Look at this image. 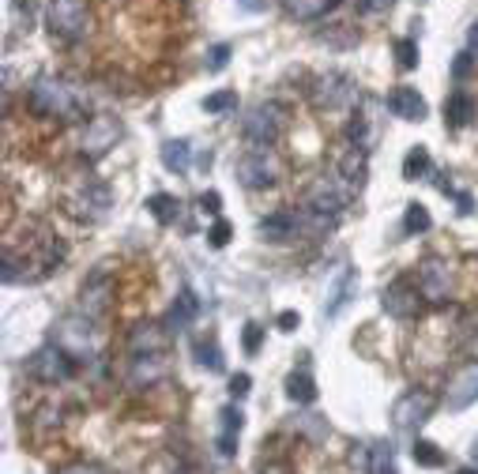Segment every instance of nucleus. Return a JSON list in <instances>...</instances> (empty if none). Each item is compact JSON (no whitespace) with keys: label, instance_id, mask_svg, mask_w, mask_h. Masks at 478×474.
Returning a JSON list of instances; mask_svg holds the SVG:
<instances>
[{"label":"nucleus","instance_id":"1","mask_svg":"<svg viewBox=\"0 0 478 474\" xmlns=\"http://www.w3.org/2000/svg\"><path fill=\"white\" fill-rule=\"evenodd\" d=\"M30 109L38 117H53V121H76L80 117V98L64 80L57 76H38L30 83V95H27Z\"/></svg>","mask_w":478,"mask_h":474},{"label":"nucleus","instance_id":"2","mask_svg":"<svg viewBox=\"0 0 478 474\" xmlns=\"http://www.w3.org/2000/svg\"><path fill=\"white\" fill-rule=\"evenodd\" d=\"M53 343L61 346V351H68L76 361H87L90 354H95V343H98V332H95V317L87 313H68L57 320V327H53Z\"/></svg>","mask_w":478,"mask_h":474},{"label":"nucleus","instance_id":"3","mask_svg":"<svg viewBox=\"0 0 478 474\" xmlns=\"http://www.w3.org/2000/svg\"><path fill=\"white\" fill-rule=\"evenodd\" d=\"M283 129H286V114L279 102H256L242 121V132L252 148H275L283 140Z\"/></svg>","mask_w":478,"mask_h":474},{"label":"nucleus","instance_id":"4","mask_svg":"<svg viewBox=\"0 0 478 474\" xmlns=\"http://www.w3.org/2000/svg\"><path fill=\"white\" fill-rule=\"evenodd\" d=\"M46 23L53 30V38L61 42H80L90 27L87 0H49L46 4Z\"/></svg>","mask_w":478,"mask_h":474},{"label":"nucleus","instance_id":"5","mask_svg":"<svg viewBox=\"0 0 478 474\" xmlns=\"http://www.w3.org/2000/svg\"><path fill=\"white\" fill-rule=\"evenodd\" d=\"M433 411H437V395L426 392V388H411L392 403V426L399 433H418L422 426L430 422Z\"/></svg>","mask_w":478,"mask_h":474},{"label":"nucleus","instance_id":"6","mask_svg":"<svg viewBox=\"0 0 478 474\" xmlns=\"http://www.w3.org/2000/svg\"><path fill=\"white\" fill-rule=\"evenodd\" d=\"M27 373L34 380H42V385H64V380H72V373H76V358L68 351H61L57 343H46L30 354Z\"/></svg>","mask_w":478,"mask_h":474},{"label":"nucleus","instance_id":"7","mask_svg":"<svg viewBox=\"0 0 478 474\" xmlns=\"http://www.w3.org/2000/svg\"><path fill=\"white\" fill-rule=\"evenodd\" d=\"M237 181L252 192H264L279 181V162H275L271 148H249L242 158H237Z\"/></svg>","mask_w":478,"mask_h":474},{"label":"nucleus","instance_id":"8","mask_svg":"<svg viewBox=\"0 0 478 474\" xmlns=\"http://www.w3.org/2000/svg\"><path fill=\"white\" fill-rule=\"evenodd\" d=\"M354 80L351 76H343V72H324V76L312 80L309 87V98L312 106L320 109V114H332V109H343L346 102H354Z\"/></svg>","mask_w":478,"mask_h":474},{"label":"nucleus","instance_id":"9","mask_svg":"<svg viewBox=\"0 0 478 474\" xmlns=\"http://www.w3.org/2000/svg\"><path fill=\"white\" fill-rule=\"evenodd\" d=\"M117 140H121V121L109 117V114H98V117L87 121V132L80 140V155L87 162H98L109 155V148H117Z\"/></svg>","mask_w":478,"mask_h":474},{"label":"nucleus","instance_id":"10","mask_svg":"<svg viewBox=\"0 0 478 474\" xmlns=\"http://www.w3.org/2000/svg\"><path fill=\"white\" fill-rule=\"evenodd\" d=\"M114 264H98L95 271L87 275V283H83V290H80V313H87V317H102L106 309H109V298H114V271H109Z\"/></svg>","mask_w":478,"mask_h":474},{"label":"nucleus","instance_id":"11","mask_svg":"<svg viewBox=\"0 0 478 474\" xmlns=\"http://www.w3.org/2000/svg\"><path fill=\"white\" fill-rule=\"evenodd\" d=\"M68 207L76 211L83 223H102L109 215V207H114V192H109V185H102V181H87V185H80L72 192Z\"/></svg>","mask_w":478,"mask_h":474},{"label":"nucleus","instance_id":"12","mask_svg":"<svg viewBox=\"0 0 478 474\" xmlns=\"http://www.w3.org/2000/svg\"><path fill=\"white\" fill-rule=\"evenodd\" d=\"M418 290L433 305H445L452 298V267L437 257H426L418 264Z\"/></svg>","mask_w":478,"mask_h":474},{"label":"nucleus","instance_id":"13","mask_svg":"<svg viewBox=\"0 0 478 474\" xmlns=\"http://www.w3.org/2000/svg\"><path fill=\"white\" fill-rule=\"evenodd\" d=\"M422 290L411 283V279H396V283H388L380 290V309L388 317H396V320H414L418 317V309H422Z\"/></svg>","mask_w":478,"mask_h":474},{"label":"nucleus","instance_id":"14","mask_svg":"<svg viewBox=\"0 0 478 474\" xmlns=\"http://www.w3.org/2000/svg\"><path fill=\"white\" fill-rule=\"evenodd\" d=\"M346 199H351V189L339 185V181H332V177H320V181H312V189L305 196V207L317 211V215H328V218H339L346 211Z\"/></svg>","mask_w":478,"mask_h":474},{"label":"nucleus","instance_id":"15","mask_svg":"<svg viewBox=\"0 0 478 474\" xmlns=\"http://www.w3.org/2000/svg\"><path fill=\"white\" fill-rule=\"evenodd\" d=\"M445 403H448V411H467L471 403H478V361H467V366H459L452 373Z\"/></svg>","mask_w":478,"mask_h":474},{"label":"nucleus","instance_id":"16","mask_svg":"<svg viewBox=\"0 0 478 474\" xmlns=\"http://www.w3.org/2000/svg\"><path fill=\"white\" fill-rule=\"evenodd\" d=\"M260 237L264 241H271V245H283V241H294V237L302 233V223H298V211H290V207H283V211H275V215H268V218H260Z\"/></svg>","mask_w":478,"mask_h":474},{"label":"nucleus","instance_id":"17","mask_svg":"<svg viewBox=\"0 0 478 474\" xmlns=\"http://www.w3.org/2000/svg\"><path fill=\"white\" fill-rule=\"evenodd\" d=\"M388 109L399 121H426L430 117V102L422 98L414 87H396L388 95Z\"/></svg>","mask_w":478,"mask_h":474},{"label":"nucleus","instance_id":"18","mask_svg":"<svg viewBox=\"0 0 478 474\" xmlns=\"http://www.w3.org/2000/svg\"><path fill=\"white\" fill-rule=\"evenodd\" d=\"M166 351V332L155 320H143L128 332V354H162Z\"/></svg>","mask_w":478,"mask_h":474},{"label":"nucleus","instance_id":"19","mask_svg":"<svg viewBox=\"0 0 478 474\" xmlns=\"http://www.w3.org/2000/svg\"><path fill=\"white\" fill-rule=\"evenodd\" d=\"M242 429H245V414H242V407H223V414H218V455H237V436H242Z\"/></svg>","mask_w":478,"mask_h":474},{"label":"nucleus","instance_id":"20","mask_svg":"<svg viewBox=\"0 0 478 474\" xmlns=\"http://www.w3.org/2000/svg\"><path fill=\"white\" fill-rule=\"evenodd\" d=\"M162 377H166L162 354H132V366H128V385L132 388H151Z\"/></svg>","mask_w":478,"mask_h":474},{"label":"nucleus","instance_id":"21","mask_svg":"<svg viewBox=\"0 0 478 474\" xmlns=\"http://www.w3.org/2000/svg\"><path fill=\"white\" fill-rule=\"evenodd\" d=\"M354 290H358V271H354L351 264H343L339 279H336V286H332V294H328V305H324V313H328V317H339L343 309L354 301Z\"/></svg>","mask_w":478,"mask_h":474},{"label":"nucleus","instance_id":"22","mask_svg":"<svg viewBox=\"0 0 478 474\" xmlns=\"http://www.w3.org/2000/svg\"><path fill=\"white\" fill-rule=\"evenodd\" d=\"M339 177L343 185L351 192H362L365 189V177H370V158H365V148H351L339 162Z\"/></svg>","mask_w":478,"mask_h":474},{"label":"nucleus","instance_id":"23","mask_svg":"<svg viewBox=\"0 0 478 474\" xmlns=\"http://www.w3.org/2000/svg\"><path fill=\"white\" fill-rule=\"evenodd\" d=\"M196 313H200V298L192 294L189 286H181L177 301L170 305V313H166V327H170V332H185V327L196 320Z\"/></svg>","mask_w":478,"mask_h":474},{"label":"nucleus","instance_id":"24","mask_svg":"<svg viewBox=\"0 0 478 474\" xmlns=\"http://www.w3.org/2000/svg\"><path fill=\"white\" fill-rule=\"evenodd\" d=\"M343 0H283V12L298 23H312V20H324L328 12H336Z\"/></svg>","mask_w":478,"mask_h":474},{"label":"nucleus","instance_id":"25","mask_svg":"<svg viewBox=\"0 0 478 474\" xmlns=\"http://www.w3.org/2000/svg\"><path fill=\"white\" fill-rule=\"evenodd\" d=\"M474 117H478V102L467 95V90H456V95L445 102V124L448 129H467Z\"/></svg>","mask_w":478,"mask_h":474},{"label":"nucleus","instance_id":"26","mask_svg":"<svg viewBox=\"0 0 478 474\" xmlns=\"http://www.w3.org/2000/svg\"><path fill=\"white\" fill-rule=\"evenodd\" d=\"M158 158H162V166H166L170 174H189V166H192V143L189 140H166L158 148Z\"/></svg>","mask_w":478,"mask_h":474},{"label":"nucleus","instance_id":"27","mask_svg":"<svg viewBox=\"0 0 478 474\" xmlns=\"http://www.w3.org/2000/svg\"><path fill=\"white\" fill-rule=\"evenodd\" d=\"M286 399L290 403H298V407H309V403H317V380L309 377V369H294L286 377Z\"/></svg>","mask_w":478,"mask_h":474},{"label":"nucleus","instance_id":"28","mask_svg":"<svg viewBox=\"0 0 478 474\" xmlns=\"http://www.w3.org/2000/svg\"><path fill=\"white\" fill-rule=\"evenodd\" d=\"M147 211L155 215L158 226H174L181 218V204H177V196H170V192H155L151 199H147Z\"/></svg>","mask_w":478,"mask_h":474},{"label":"nucleus","instance_id":"29","mask_svg":"<svg viewBox=\"0 0 478 474\" xmlns=\"http://www.w3.org/2000/svg\"><path fill=\"white\" fill-rule=\"evenodd\" d=\"M430 174H433V158L422 143H414L407 151V158H403V181H418V177H430Z\"/></svg>","mask_w":478,"mask_h":474},{"label":"nucleus","instance_id":"30","mask_svg":"<svg viewBox=\"0 0 478 474\" xmlns=\"http://www.w3.org/2000/svg\"><path fill=\"white\" fill-rule=\"evenodd\" d=\"M365 452H370V467H365V474H399L396 470V452H392V444L377 441V444H370Z\"/></svg>","mask_w":478,"mask_h":474},{"label":"nucleus","instance_id":"31","mask_svg":"<svg viewBox=\"0 0 478 474\" xmlns=\"http://www.w3.org/2000/svg\"><path fill=\"white\" fill-rule=\"evenodd\" d=\"M196 361L208 373H223L226 369V358H223V346H218V339H200L196 343Z\"/></svg>","mask_w":478,"mask_h":474},{"label":"nucleus","instance_id":"32","mask_svg":"<svg viewBox=\"0 0 478 474\" xmlns=\"http://www.w3.org/2000/svg\"><path fill=\"white\" fill-rule=\"evenodd\" d=\"M430 226H433V215L422 204H407V215H403V233L414 237V233H426Z\"/></svg>","mask_w":478,"mask_h":474},{"label":"nucleus","instance_id":"33","mask_svg":"<svg viewBox=\"0 0 478 474\" xmlns=\"http://www.w3.org/2000/svg\"><path fill=\"white\" fill-rule=\"evenodd\" d=\"M411 455H414V463L418 467H445V452H440L437 444H430V441H414V448H411Z\"/></svg>","mask_w":478,"mask_h":474},{"label":"nucleus","instance_id":"34","mask_svg":"<svg viewBox=\"0 0 478 474\" xmlns=\"http://www.w3.org/2000/svg\"><path fill=\"white\" fill-rule=\"evenodd\" d=\"M230 109H237V90H215V95L204 98V114L223 117V114H230Z\"/></svg>","mask_w":478,"mask_h":474},{"label":"nucleus","instance_id":"35","mask_svg":"<svg viewBox=\"0 0 478 474\" xmlns=\"http://www.w3.org/2000/svg\"><path fill=\"white\" fill-rule=\"evenodd\" d=\"M396 64L403 72H414L418 68V42L414 38H396Z\"/></svg>","mask_w":478,"mask_h":474},{"label":"nucleus","instance_id":"36","mask_svg":"<svg viewBox=\"0 0 478 474\" xmlns=\"http://www.w3.org/2000/svg\"><path fill=\"white\" fill-rule=\"evenodd\" d=\"M230 53H234V49H230V42H215V46L208 49V61H204V64H208V72H223V68L230 64Z\"/></svg>","mask_w":478,"mask_h":474},{"label":"nucleus","instance_id":"37","mask_svg":"<svg viewBox=\"0 0 478 474\" xmlns=\"http://www.w3.org/2000/svg\"><path fill=\"white\" fill-rule=\"evenodd\" d=\"M230 233H234V226L226 223V218H215V226L208 230L211 249H226V245H230Z\"/></svg>","mask_w":478,"mask_h":474},{"label":"nucleus","instance_id":"38","mask_svg":"<svg viewBox=\"0 0 478 474\" xmlns=\"http://www.w3.org/2000/svg\"><path fill=\"white\" fill-rule=\"evenodd\" d=\"M474 61H478V57H474L471 49H467V53H459V57L452 61V80H456V83H464V80L471 76V72H474Z\"/></svg>","mask_w":478,"mask_h":474},{"label":"nucleus","instance_id":"39","mask_svg":"<svg viewBox=\"0 0 478 474\" xmlns=\"http://www.w3.org/2000/svg\"><path fill=\"white\" fill-rule=\"evenodd\" d=\"M260 343H264V327L245 324V354H260Z\"/></svg>","mask_w":478,"mask_h":474},{"label":"nucleus","instance_id":"40","mask_svg":"<svg viewBox=\"0 0 478 474\" xmlns=\"http://www.w3.org/2000/svg\"><path fill=\"white\" fill-rule=\"evenodd\" d=\"M392 8H396V0H358V15H384Z\"/></svg>","mask_w":478,"mask_h":474},{"label":"nucleus","instance_id":"41","mask_svg":"<svg viewBox=\"0 0 478 474\" xmlns=\"http://www.w3.org/2000/svg\"><path fill=\"white\" fill-rule=\"evenodd\" d=\"M249 388H252V377H249V373H237V377L230 380V395H234V403H242V399L249 395Z\"/></svg>","mask_w":478,"mask_h":474},{"label":"nucleus","instance_id":"42","mask_svg":"<svg viewBox=\"0 0 478 474\" xmlns=\"http://www.w3.org/2000/svg\"><path fill=\"white\" fill-rule=\"evenodd\" d=\"M200 211L218 215V211H223V196H218V192H204V196H200Z\"/></svg>","mask_w":478,"mask_h":474},{"label":"nucleus","instance_id":"43","mask_svg":"<svg viewBox=\"0 0 478 474\" xmlns=\"http://www.w3.org/2000/svg\"><path fill=\"white\" fill-rule=\"evenodd\" d=\"M260 474H290V463L286 460H260Z\"/></svg>","mask_w":478,"mask_h":474},{"label":"nucleus","instance_id":"44","mask_svg":"<svg viewBox=\"0 0 478 474\" xmlns=\"http://www.w3.org/2000/svg\"><path fill=\"white\" fill-rule=\"evenodd\" d=\"M275 324H279V332H294V327L302 324V317L294 313V309H286V313H279V320H275Z\"/></svg>","mask_w":478,"mask_h":474},{"label":"nucleus","instance_id":"45","mask_svg":"<svg viewBox=\"0 0 478 474\" xmlns=\"http://www.w3.org/2000/svg\"><path fill=\"white\" fill-rule=\"evenodd\" d=\"M57 474H102V467H95V463H68Z\"/></svg>","mask_w":478,"mask_h":474},{"label":"nucleus","instance_id":"46","mask_svg":"<svg viewBox=\"0 0 478 474\" xmlns=\"http://www.w3.org/2000/svg\"><path fill=\"white\" fill-rule=\"evenodd\" d=\"M237 4H242L245 12H252V15H260L268 8V0H237Z\"/></svg>","mask_w":478,"mask_h":474},{"label":"nucleus","instance_id":"47","mask_svg":"<svg viewBox=\"0 0 478 474\" xmlns=\"http://www.w3.org/2000/svg\"><path fill=\"white\" fill-rule=\"evenodd\" d=\"M467 46H471V53H478V23L467 30Z\"/></svg>","mask_w":478,"mask_h":474},{"label":"nucleus","instance_id":"48","mask_svg":"<svg viewBox=\"0 0 478 474\" xmlns=\"http://www.w3.org/2000/svg\"><path fill=\"white\" fill-rule=\"evenodd\" d=\"M471 455H474V463H478V436H474V444H471Z\"/></svg>","mask_w":478,"mask_h":474},{"label":"nucleus","instance_id":"49","mask_svg":"<svg viewBox=\"0 0 478 474\" xmlns=\"http://www.w3.org/2000/svg\"><path fill=\"white\" fill-rule=\"evenodd\" d=\"M456 474H478V470L474 467H464V470H456Z\"/></svg>","mask_w":478,"mask_h":474}]
</instances>
